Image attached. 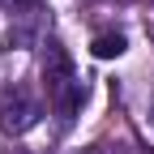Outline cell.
Returning <instances> with one entry per match:
<instances>
[{
  "label": "cell",
  "instance_id": "277c9868",
  "mask_svg": "<svg viewBox=\"0 0 154 154\" xmlns=\"http://www.w3.org/2000/svg\"><path fill=\"white\" fill-rule=\"evenodd\" d=\"M38 0H0V9H9V13H22V9H34Z\"/></svg>",
  "mask_w": 154,
  "mask_h": 154
},
{
  "label": "cell",
  "instance_id": "7a4b0ae2",
  "mask_svg": "<svg viewBox=\"0 0 154 154\" xmlns=\"http://www.w3.org/2000/svg\"><path fill=\"white\" fill-rule=\"evenodd\" d=\"M38 120V103L22 86H0V133L22 137V133Z\"/></svg>",
  "mask_w": 154,
  "mask_h": 154
},
{
  "label": "cell",
  "instance_id": "5b68a950",
  "mask_svg": "<svg viewBox=\"0 0 154 154\" xmlns=\"http://www.w3.org/2000/svg\"><path fill=\"white\" fill-rule=\"evenodd\" d=\"M150 128H154V99H150Z\"/></svg>",
  "mask_w": 154,
  "mask_h": 154
},
{
  "label": "cell",
  "instance_id": "6da1fadb",
  "mask_svg": "<svg viewBox=\"0 0 154 154\" xmlns=\"http://www.w3.org/2000/svg\"><path fill=\"white\" fill-rule=\"evenodd\" d=\"M43 86H47V94H51L56 111H60L64 120H73V111L82 107L86 90H82V82H77L73 60H69V51H64L60 38H47V51H43Z\"/></svg>",
  "mask_w": 154,
  "mask_h": 154
},
{
  "label": "cell",
  "instance_id": "3957f363",
  "mask_svg": "<svg viewBox=\"0 0 154 154\" xmlns=\"http://www.w3.org/2000/svg\"><path fill=\"white\" fill-rule=\"evenodd\" d=\"M90 51H94V60H116V56L128 51V38H124V34H99V38L90 43Z\"/></svg>",
  "mask_w": 154,
  "mask_h": 154
}]
</instances>
